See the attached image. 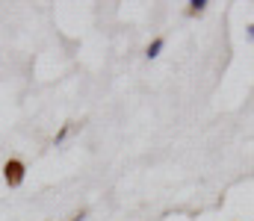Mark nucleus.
<instances>
[{
  "label": "nucleus",
  "mask_w": 254,
  "mask_h": 221,
  "mask_svg": "<svg viewBox=\"0 0 254 221\" xmlns=\"http://www.w3.org/2000/svg\"><path fill=\"white\" fill-rule=\"evenodd\" d=\"M190 6H192V9H204V6H207V0H192Z\"/></svg>",
  "instance_id": "nucleus-3"
},
{
  "label": "nucleus",
  "mask_w": 254,
  "mask_h": 221,
  "mask_svg": "<svg viewBox=\"0 0 254 221\" xmlns=\"http://www.w3.org/2000/svg\"><path fill=\"white\" fill-rule=\"evenodd\" d=\"M160 50H163V39H157V42H151L148 44V56L154 59V56H160Z\"/></svg>",
  "instance_id": "nucleus-2"
},
{
  "label": "nucleus",
  "mask_w": 254,
  "mask_h": 221,
  "mask_svg": "<svg viewBox=\"0 0 254 221\" xmlns=\"http://www.w3.org/2000/svg\"><path fill=\"white\" fill-rule=\"evenodd\" d=\"M249 36H252V39H254V24H252V30H249Z\"/></svg>",
  "instance_id": "nucleus-4"
},
{
  "label": "nucleus",
  "mask_w": 254,
  "mask_h": 221,
  "mask_svg": "<svg viewBox=\"0 0 254 221\" xmlns=\"http://www.w3.org/2000/svg\"><path fill=\"white\" fill-rule=\"evenodd\" d=\"M24 174H27V168H24L21 159H9V162L3 165V180H6V186H12V189H18V186L24 183Z\"/></svg>",
  "instance_id": "nucleus-1"
}]
</instances>
